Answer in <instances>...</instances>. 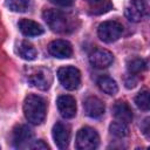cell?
Returning a JSON list of instances; mask_svg holds the SVG:
<instances>
[{"label":"cell","instance_id":"1","mask_svg":"<svg viewBox=\"0 0 150 150\" xmlns=\"http://www.w3.org/2000/svg\"><path fill=\"white\" fill-rule=\"evenodd\" d=\"M42 18L48 27L55 33H70L76 29V18L57 9H46Z\"/></svg>","mask_w":150,"mask_h":150},{"label":"cell","instance_id":"2","mask_svg":"<svg viewBox=\"0 0 150 150\" xmlns=\"http://www.w3.org/2000/svg\"><path fill=\"white\" fill-rule=\"evenodd\" d=\"M23 114L32 124H41L46 117L45 100L38 95H28L23 102Z\"/></svg>","mask_w":150,"mask_h":150},{"label":"cell","instance_id":"3","mask_svg":"<svg viewBox=\"0 0 150 150\" xmlns=\"http://www.w3.org/2000/svg\"><path fill=\"white\" fill-rule=\"evenodd\" d=\"M27 80L33 87L40 90H48L53 83V75L48 68L36 67L30 69L29 74L27 75Z\"/></svg>","mask_w":150,"mask_h":150},{"label":"cell","instance_id":"4","mask_svg":"<svg viewBox=\"0 0 150 150\" xmlns=\"http://www.w3.org/2000/svg\"><path fill=\"white\" fill-rule=\"evenodd\" d=\"M57 79L63 88L67 90H75L80 87L81 73L73 66H66L57 70Z\"/></svg>","mask_w":150,"mask_h":150},{"label":"cell","instance_id":"5","mask_svg":"<svg viewBox=\"0 0 150 150\" xmlns=\"http://www.w3.org/2000/svg\"><path fill=\"white\" fill-rule=\"evenodd\" d=\"M100 137L95 129L90 127L81 128L76 134V148L80 150H93L98 146Z\"/></svg>","mask_w":150,"mask_h":150},{"label":"cell","instance_id":"6","mask_svg":"<svg viewBox=\"0 0 150 150\" xmlns=\"http://www.w3.org/2000/svg\"><path fill=\"white\" fill-rule=\"evenodd\" d=\"M123 33V26L117 21H104L97 28L98 38L105 42L111 43L120 39Z\"/></svg>","mask_w":150,"mask_h":150},{"label":"cell","instance_id":"7","mask_svg":"<svg viewBox=\"0 0 150 150\" xmlns=\"http://www.w3.org/2000/svg\"><path fill=\"white\" fill-rule=\"evenodd\" d=\"M33 138L32 130L23 124L16 125L12 132V142L15 148H28Z\"/></svg>","mask_w":150,"mask_h":150},{"label":"cell","instance_id":"8","mask_svg":"<svg viewBox=\"0 0 150 150\" xmlns=\"http://www.w3.org/2000/svg\"><path fill=\"white\" fill-rule=\"evenodd\" d=\"M53 139L59 149H66L70 139V127L63 122H56L53 127Z\"/></svg>","mask_w":150,"mask_h":150},{"label":"cell","instance_id":"9","mask_svg":"<svg viewBox=\"0 0 150 150\" xmlns=\"http://www.w3.org/2000/svg\"><path fill=\"white\" fill-rule=\"evenodd\" d=\"M48 52L56 59H68L73 54V48L66 40H54L48 45Z\"/></svg>","mask_w":150,"mask_h":150},{"label":"cell","instance_id":"10","mask_svg":"<svg viewBox=\"0 0 150 150\" xmlns=\"http://www.w3.org/2000/svg\"><path fill=\"white\" fill-rule=\"evenodd\" d=\"M57 110L64 118H73L76 115V101L70 95H62L56 101Z\"/></svg>","mask_w":150,"mask_h":150},{"label":"cell","instance_id":"11","mask_svg":"<svg viewBox=\"0 0 150 150\" xmlns=\"http://www.w3.org/2000/svg\"><path fill=\"white\" fill-rule=\"evenodd\" d=\"M114 61V55L111 52L107 49H95L90 55H89V62L95 67V68H107L109 67Z\"/></svg>","mask_w":150,"mask_h":150},{"label":"cell","instance_id":"12","mask_svg":"<svg viewBox=\"0 0 150 150\" xmlns=\"http://www.w3.org/2000/svg\"><path fill=\"white\" fill-rule=\"evenodd\" d=\"M86 114L91 118H98L104 114V103L96 96H89L83 102Z\"/></svg>","mask_w":150,"mask_h":150},{"label":"cell","instance_id":"13","mask_svg":"<svg viewBox=\"0 0 150 150\" xmlns=\"http://www.w3.org/2000/svg\"><path fill=\"white\" fill-rule=\"evenodd\" d=\"M125 16L131 22H139L145 13V7L142 0H130L125 7Z\"/></svg>","mask_w":150,"mask_h":150},{"label":"cell","instance_id":"14","mask_svg":"<svg viewBox=\"0 0 150 150\" xmlns=\"http://www.w3.org/2000/svg\"><path fill=\"white\" fill-rule=\"evenodd\" d=\"M112 115L117 121L129 123L132 120V110L129 107V104L124 101H117L111 108Z\"/></svg>","mask_w":150,"mask_h":150},{"label":"cell","instance_id":"15","mask_svg":"<svg viewBox=\"0 0 150 150\" xmlns=\"http://www.w3.org/2000/svg\"><path fill=\"white\" fill-rule=\"evenodd\" d=\"M18 27L20 32L26 36H39L43 33V28L41 25L28 19H21L18 23Z\"/></svg>","mask_w":150,"mask_h":150},{"label":"cell","instance_id":"16","mask_svg":"<svg viewBox=\"0 0 150 150\" xmlns=\"http://www.w3.org/2000/svg\"><path fill=\"white\" fill-rule=\"evenodd\" d=\"M88 13L91 15H101L112 9L110 0H86Z\"/></svg>","mask_w":150,"mask_h":150},{"label":"cell","instance_id":"17","mask_svg":"<svg viewBox=\"0 0 150 150\" xmlns=\"http://www.w3.org/2000/svg\"><path fill=\"white\" fill-rule=\"evenodd\" d=\"M16 52L20 57H22L23 60H27V61H33L38 56V52L34 48V46L28 43L27 41H21L16 47Z\"/></svg>","mask_w":150,"mask_h":150},{"label":"cell","instance_id":"18","mask_svg":"<svg viewBox=\"0 0 150 150\" xmlns=\"http://www.w3.org/2000/svg\"><path fill=\"white\" fill-rule=\"evenodd\" d=\"M97 86L103 93H105L108 95H115L118 91L116 81L109 76H101L97 80Z\"/></svg>","mask_w":150,"mask_h":150},{"label":"cell","instance_id":"19","mask_svg":"<svg viewBox=\"0 0 150 150\" xmlns=\"http://www.w3.org/2000/svg\"><path fill=\"white\" fill-rule=\"evenodd\" d=\"M30 0H6V6L12 12L23 13L30 8Z\"/></svg>","mask_w":150,"mask_h":150},{"label":"cell","instance_id":"20","mask_svg":"<svg viewBox=\"0 0 150 150\" xmlns=\"http://www.w3.org/2000/svg\"><path fill=\"white\" fill-rule=\"evenodd\" d=\"M109 131H110L111 135L122 138V137H125L129 134V128H128L127 123L116 120L115 122H112L109 125Z\"/></svg>","mask_w":150,"mask_h":150},{"label":"cell","instance_id":"21","mask_svg":"<svg viewBox=\"0 0 150 150\" xmlns=\"http://www.w3.org/2000/svg\"><path fill=\"white\" fill-rule=\"evenodd\" d=\"M127 68H128V71L130 74H135V75L139 74L146 69V61L144 59H139V57L131 59L130 61H128Z\"/></svg>","mask_w":150,"mask_h":150},{"label":"cell","instance_id":"22","mask_svg":"<svg viewBox=\"0 0 150 150\" xmlns=\"http://www.w3.org/2000/svg\"><path fill=\"white\" fill-rule=\"evenodd\" d=\"M135 103L141 110H149V91L146 89L139 91L135 97Z\"/></svg>","mask_w":150,"mask_h":150},{"label":"cell","instance_id":"23","mask_svg":"<svg viewBox=\"0 0 150 150\" xmlns=\"http://www.w3.org/2000/svg\"><path fill=\"white\" fill-rule=\"evenodd\" d=\"M124 84H125V88L128 89H132L136 87L137 84V77L135 74H128L125 77H124Z\"/></svg>","mask_w":150,"mask_h":150},{"label":"cell","instance_id":"24","mask_svg":"<svg viewBox=\"0 0 150 150\" xmlns=\"http://www.w3.org/2000/svg\"><path fill=\"white\" fill-rule=\"evenodd\" d=\"M28 148H32V149H48L49 146H48V144H46L43 141L39 139V141H35L34 143L29 144Z\"/></svg>","mask_w":150,"mask_h":150},{"label":"cell","instance_id":"25","mask_svg":"<svg viewBox=\"0 0 150 150\" xmlns=\"http://www.w3.org/2000/svg\"><path fill=\"white\" fill-rule=\"evenodd\" d=\"M49 1L52 4L57 5V6H61V7H69L74 2V0H49Z\"/></svg>","mask_w":150,"mask_h":150},{"label":"cell","instance_id":"26","mask_svg":"<svg viewBox=\"0 0 150 150\" xmlns=\"http://www.w3.org/2000/svg\"><path fill=\"white\" fill-rule=\"evenodd\" d=\"M141 129H142L143 134H144L146 137H149V131H150V129H149V118H145V120H144L143 125L141 127Z\"/></svg>","mask_w":150,"mask_h":150}]
</instances>
